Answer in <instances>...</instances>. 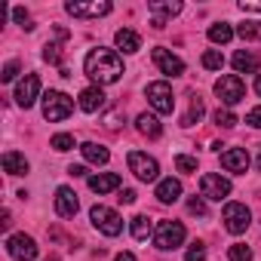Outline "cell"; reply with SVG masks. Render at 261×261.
I'll return each mask as SVG.
<instances>
[{
  "label": "cell",
  "mask_w": 261,
  "mask_h": 261,
  "mask_svg": "<svg viewBox=\"0 0 261 261\" xmlns=\"http://www.w3.org/2000/svg\"><path fill=\"white\" fill-rule=\"evenodd\" d=\"M83 71H86L98 86H108V83H117V80L123 77V62H120V56H117V53H111V49L98 46V49H92V53L86 56Z\"/></svg>",
  "instance_id": "6da1fadb"
},
{
  "label": "cell",
  "mask_w": 261,
  "mask_h": 261,
  "mask_svg": "<svg viewBox=\"0 0 261 261\" xmlns=\"http://www.w3.org/2000/svg\"><path fill=\"white\" fill-rule=\"evenodd\" d=\"M71 111H74V101H71L65 92H56V89H49V92L43 95V117H46L49 123L68 120V117H71Z\"/></svg>",
  "instance_id": "7a4b0ae2"
},
{
  "label": "cell",
  "mask_w": 261,
  "mask_h": 261,
  "mask_svg": "<svg viewBox=\"0 0 261 261\" xmlns=\"http://www.w3.org/2000/svg\"><path fill=\"white\" fill-rule=\"evenodd\" d=\"M154 243L160 252H172L185 243V224L181 221H160L157 224V233H154Z\"/></svg>",
  "instance_id": "3957f363"
},
{
  "label": "cell",
  "mask_w": 261,
  "mask_h": 261,
  "mask_svg": "<svg viewBox=\"0 0 261 261\" xmlns=\"http://www.w3.org/2000/svg\"><path fill=\"white\" fill-rule=\"evenodd\" d=\"M126 163H129V169H133V175H136L139 181H154V178L160 175L157 160H154V157H148V154H142V151H129Z\"/></svg>",
  "instance_id": "277c9868"
},
{
  "label": "cell",
  "mask_w": 261,
  "mask_h": 261,
  "mask_svg": "<svg viewBox=\"0 0 261 261\" xmlns=\"http://www.w3.org/2000/svg\"><path fill=\"white\" fill-rule=\"evenodd\" d=\"M89 218H92V224H95L105 237H117V233L123 230V218H120L114 209H108V206H92V209H89Z\"/></svg>",
  "instance_id": "5b68a950"
},
{
  "label": "cell",
  "mask_w": 261,
  "mask_h": 261,
  "mask_svg": "<svg viewBox=\"0 0 261 261\" xmlns=\"http://www.w3.org/2000/svg\"><path fill=\"white\" fill-rule=\"evenodd\" d=\"M215 95H218L224 105H237V101L246 98V86H243V80H240L237 74H224V77L215 83Z\"/></svg>",
  "instance_id": "8992f818"
},
{
  "label": "cell",
  "mask_w": 261,
  "mask_h": 261,
  "mask_svg": "<svg viewBox=\"0 0 261 261\" xmlns=\"http://www.w3.org/2000/svg\"><path fill=\"white\" fill-rule=\"evenodd\" d=\"M148 101H151V108H154V111H160V114H172V108H175L172 86H169V83H163V80L148 83Z\"/></svg>",
  "instance_id": "52a82bcc"
},
{
  "label": "cell",
  "mask_w": 261,
  "mask_h": 261,
  "mask_svg": "<svg viewBox=\"0 0 261 261\" xmlns=\"http://www.w3.org/2000/svg\"><path fill=\"white\" fill-rule=\"evenodd\" d=\"M249 224H252V212L246 203H227L224 206V227L230 233H246Z\"/></svg>",
  "instance_id": "ba28073f"
},
{
  "label": "cell",
  "mask_w": 261,
  "mask_h": 261,
  "mask_svg": "<svg viewBox=\"0 0 261 261\" xmlns=\"http://www.w3.org/2000/svg\"><path fill=\"white\" fill-rule=\"evenodd\" d=\"M200 191H203V197H206V200L221 203L224 197H230V181H227V178H221V175H215V172H206V175L200 178Z\"/></svg>",
  "instance_id": "9c48e42d"
},
{
  "label": "cell",
  "mask_w": 261,
  "mask_h": 261,
  "mask_svg": "<svg viewBox=\"0 0 261 261\" xmlns=\"http://www.w3.org/2000/svg\"><path fill=\"white\" fill-rule=\"evenodd\" d=\"M7 252L16 258V261H34L37 258V243L28 237V233H16L7 240Z\"/></svg>",
  "instance_id": "30bf717a"
},
{
  "label": "cell",
  "mask_w": 261,
  "mask_h": 261,
  "mask_svg": "<svg viewBox=\"0 0 261 261\" xmlns=\"http://www.w3.org/2000/svg\"><path fill=\"white\" fill-rule=\"evenodd\" d=\"M65 10L74 19H98V16L111 13V4H108V0H92V4H68Z\"/></svg>",
  "instance_id": "8fae6325"
},
{
  "label": "cell",
  "mask_w": 261,
  "mask_h": 261,
  "mask_svg": "<svg viewBox=\"0 0 261 261\" xmlns=\"http://www.w3.org/2000/svg\"><path fill=\"white\" fill-rule=\"evenodd\" d=\"M154 65H157L166 77H178V74H185V62H181L178 56H172L169 49H163V46L154 49Z\"/></svg>",
  "instance_id": "7c38bea8"
},
{
  "label": "cell",
  "mask_w": 261,
  "mask_h": 261,
  "mask_svg": "<svg viewBox=\"0 0 261 261\" xmlns=\"http://www.w3.org/2000/svg\"><path fill=\"white\" fill-rule=\"evenodd\" d=\"M37 92H40V77H37V74H28V77L16 86V101H19V108H31L34 98H37Z\"/></svg>",
  "instance_id": "4fadbf2b"
},
{
  "label": "cell",
  "mask_w": 261,
  "mask_h": 261,
  "mask_svg": "<svg viewBox=\"0 0 261 261\" xmlns=\"http://www.w3.org/2000/svg\"><path fill=\"white\" fill-rule=\"evenodd\" d=\"M221 166H224L227 172L243 175V172L249 169V154H246V148H230V151H224V154H221Z\"/></svg>",
  "instance_id": "5bb4252c"
},
{
  "label": "cell",
  "mask_w": 261,
  "mask_h": 261,
  "mask_svg": "<svg viewBox=\"0 0 261 261\" xmlns=\"http://www.w3.org/2000/svg\"><path fill=\"white\" fill-rule=\"evenodd\" d=\"M77 209H80L77 194H74L71 188H59V191H56V212H59L62 218H74Z\"/></svg>",
  "instance_id": "9a60e30c"
},
{
  "label": "cell",
  "mask_w": 261,
  "mask_h": 261,
  "mask_svg": "<svg viewBox=\"0 0 261 261\" xmlns=\"http://www.w3.org/2000/svg\"><path fill=\"white\" fill-rule=\"evenodd\" d=\"M120 188V175L117 172H98L89 178V191L95 194H108V191H117Z\"/></svg>",
  "instance_id": "2e32d148"
},
{
  "label": "cell",
  "mask_w": 261,
  "mask_h": 261,
  "mask_svg": "<svg viewBox=\"0 0 261 261\" xmlns=\"http://www.w3.org/2000/svg\"><path fill=\"white\" fill-rule=\"evenodd\" d=\"M101 105H105V92H101L98 86H86V89L80 92V108H83L86 114H95Z\"/></svg>",
  "instance_id": "e0dca14e"
},
{
  "label": "cell",
  "mask_w": 261,
  "mask_h": 261,
  "mask_svg": "<svg viewBox=\"0 0 261 261\" xmlns=\"http://www.w3.org/2000/svg\"><path fill=\"white\" fill-rule=\"evenodd\" d=\"M114 40H117V46H120L123 53H129V56L142 49V37H139L136 31H129V28H120V31L114 34Z\"/></svg>",
  "instance_id": "ac0fdd59"
},
{
  "label": "cell",
  "mask_w": 261,
  "mask_h": 261,
  "mask_svg": "<svg viewBox=\"0 0 261 261\" xmlns=\"http://www.w3.org/2000/svg\"><path fill=\"white\" fill-rule=\"evenodd\" d=\"M178 197H181V181L178 178H163L157 185V200L160 203H175Z\"/></svg>",
  "instance_id": "d6986e66"
},
{
  "label": "cell",
  "mask_w": 261,
  "mask_h": 261,
  "mask_svg": "<svg viewBox=\"0 0 261 261\" xmlns=\"http://www.w3.org/2000/svg\"><path fill=\"white\" fill-rule=\"evenodd\" d=\"M136 126H139V133L148 136V139H160V133H163V126H160V120L154 114H139Z\"/></svg>",
  "instance_id": "ffe728a7"
},
{
  "label": "cell",
  "mask_w": 261,
  "mask_h": 261,
  "mask_svg": "<svg viewBox=\"0 0 261 261\" xmlns=\"http://www.w3.org/2000/svg\"><path fill=\"white\" fill-rule=\"evenodd\" d=\"M80 151H83V157H86L89 163H95V166H105V163L111 160V151H108L105 145H95V142H86Z\"/></svg>",
  "instance_id": "44dd1931"
},
{
  "label": "cell",
  "mask_w": 261,
  "mask_h": 261,
  "mask_svg": "<svg viewBox=\"0 0 261 261\" xmlns=\"http://www.w3.org/2000/svg\"><path fill=\"white\" fill-rule=\"evenodd\" d=\"M4 169H7L10 175H25V172H28V160H25V154L7 151V154H4Z\"/></svg>",
  "instance_id": "7402d4cb"
},
{
  "label": "cell",
  "mask_w": 261,
  "mask_h": 261,
  "mask_svg": "<svg viewBox=\"0 0 261 261\" xmlns=\"http://www.w3.org/2000/svg\"><path fill=\"white\" fill-rule=\"evenodd\" d=\"M233 68H237L240 74H255V71H258V59H255L252 53L240 49V53L233 56Z\"/></svg>",
  "instance_id": "603a6c76"
},
{
  "label": "cell",
  "mask_w": 261,
  "mask_h": 261,
  "mask_svg": "<svg viewBox=\"0 0 261 261\" xmlns=\"http://www.w3.org/2000/svg\"><path fill=\"white\" fill-rule=\"evenodd\" d=\"M148 10L157 13V16H178L181 13V4H178V0H172V4H169V0H151Z\"/></svg>",
  "instance_id": "cb8c5ba5"
},
{
  "label": "cell",
  "mask_w": 261,
  "mask_h": 261,
  "mask_svg": "<svg viewBox=\"0 0 261 261\" xmlns=\"http://www.w3.org/2000/svg\"><path fill=\"white\" fill-rule=\"evenodd\" d=\"M206 114V105H203V98L200 95H194L191 98V111L185 114V120H181V126H194V123H200V117Z\"/></svg>",
  "instance_id": "d4e9b609"
},
{
  "label": "cell",
  "mask_w": 261,
  "mask_h": 261,
  "mask_svg": "<svg viewBox=\"0 0 261 261\" xmlns=\"http://www.w3.org/2000/svg\"><path fill=\"white\" fill-rule=\"evenodd\" d=\"M230 37H233V28L227 22H218V25L209 28V40L212 43H230Z\"/></svg>",
  "instance_id": "484cf974"
},
{
  "label": "cell",
  "mask_w": 261,
  "mask_h": 261,
  "mask_svg": "<svg viewBox=\"0 0 261 261\" xmlns=\"http://www.w3.org/2000/svg\"><path fill=\"white\" fill-rule=\"evenodd\" d=\"M133 237L136 240H148L151 237V218L148 215H136L133 218Z\"/></svg>",
  "instance_id": "4316f807"
},
{
  "label": "cell",
  "mask_w": 261,
  "mask_h": 261,
  "mask_svg": "<svg viewBox=\"0 0 261 261\" xmlns=\"http://www.w3.org/2000/svg\"><path fill=\"white\" fill-rule=\"evenodd\" d=\"M203 68H209V71H221V68H224V56H221L218 49H206V53H203Z\"/></svg>",
  "instance_id": "83f0119b"
},
{
  "label": "cell",
  "mask_w": 261,
  "mask_h": 261,
  "mask_svg": "<svg viewBox=\"0 0 261 261\" xmlns=\"http://www.w3.org/2000/svg\"><path fill=\"white\" fill-rule=\"evenodd\" d=\"M237 34H240L243 40H261V22H243V25L237 28Z\"/></svg>",
  "instance_id": "f1b7e54d"
},
{
  "label": "cell",
  "mask_w": 261,
  "mask_h": 261,
  "mask_svg": "<svg viewBox=\"0 0 261 261\" xmlns=\"http://www.w3.org/2000/svg\"><path fill=\"white\" fill-rule=\"evenodd\" d=\"M227 258H230V261H252V249H249L246 243H233V246L227 249Z\"/></svg>",
  "instance_id": "f546056e"
},
{
  "label": "cell",
  "mask_w": 261,
  "mask_h": 261,
  "mask_svg": "<svg viewBox=\"0 0 261 261\" xmlns=\"http://www.w3.org/2000/svg\"><path fill=\"white\" fill-rule=\"evenodd\" d=\"M120 123H126L123 108H114V111H108V114H105V126L111 129V133H114V129H120Z\"/></svg>",
  "instance_id": "4dcf8cb0"
},
{
  "label": "cell",
  "mask_w": 261,
  "mask_h": 261,
  "mask_svg": "<svg viewBox=\"0 0 261 261\" xmlns=\"http://www.w3.org/2000/svg\"><path fill=\"white\" fill-rule=\"evenodd\" d=\"M49 145H53L56 151H62V154H65V151H71V148H74V136L59 133V136H53V142H49Z\"/></svg>",
  "instance_id": "1f68e13d"
},
{
  "label": "cell",
  "mask_w": 261,
  "mask_h": 261,
  "mask_svg": "<svg viewBox=\"0 0 261 261\" xmlns=\"http://www.w3.org/2000/svg\"><path fill=\"white\" fill-rule=\"evenodd\" d=\"M175 169H178V172H197V157L178 154V157H175Z\"/></svg>",
  "instance_id": "d6a6232c"
},
{
  "label": "cell",
  "mask_w": 261,
  "mask_h": 261,
  "mask_svg": "<svg viewBox=\"0 0 261 261\" xmlns=\"http://www.w3.org/2000/svg\"><path fill=\"white\" fill-rule=\"evenodd\" d=\"M215 123H218L221 129H230V126H237V117H233L230 111H221V108H218V111H215Z\"/></svg>",
  "instance_id": "836d02e7"
},
{
  "label": "cell",
  "mask_w": 261,
  "mask_h": 261,
  "mask_svg": "<svg viewBox=\"0 0 261 261\" xmlns=\"http://www.w3.org/2000/svg\"><path fill=\"white\" fill-rule=\"evenodd\" d=\"M185 261H206V246H203V243H194V246L188 249Z\"/></svg>",
  "instance_id": "e575fe53"
},
{
  "label": "cell",
  "mask_w": 261,
  "mask_h": 261,
  "mask_svg": "<svg viewBox=\"0 0 261 261\" xmlns=\"http://www.w3.org/2000/svg\"><path fill=\"white\" fill-rule=\"evenodd\" d=\"M43 59H46V62H53V65H59V62H62V46H59V43H46Z\"/></svg>",
  "instance_id": "d590c367"
},
{
  "label": "cell",
  "mask_w": 261,
  "mask_h": 261,
  "mask_svg": "<svg viewBox=\"0 0 261 261\" xmlns=\"http://www.w3.org/2000/svg\"><path fill=\"white\" fill-rule=\"evenodd\" d=\"M16 74H19V62H7V68H4V74H0V80L10 83V80H16Z\"/></svg>",
  "instance_id": "8d00e7d4"
},
{
  "label": "cell",
  "mask_w": 261,
  "mask_h": 261,
  "mask_svg": "<svg viewBox=\"0 0 261 261\" xmlns=\"http://www.w3.org/2000/svg\"><path fill=\"white\" fill-rule=\"evenodd\" d=\"M188 209H191V212H194V215H206V212H209V209H206V203H203V200H200V197H194V200H191V203H188Z\"/></svg>",
  "instance_id": "74e56055"
},
{
  "label": "cell",
  "mask_w": 261,
  "mask_h": 261,
  "mask_svg": "<svg viewBox=\"0 0 261 261\" xmlns=\"http://www.w3.org/2000/svg\"><path fill=\"white\" fill-rule=\"evenodd\" d=\"M246 123L255 126V129H261V108H252V111L246 114Z\"/></svg>",
  "instance_id": "f35d334b"
},
{
  "label": "cell",
  "mask_w": 261,
  "mask_h": 261,
  "mask_svg": "<svg viewBox=\"0 0 261 261\" xmlns=\"http://www.w3.org/2000/svg\"><path fill=\"white\" fill-rule=\"evenodd\" d=\"M13 19H16L19 25H25V28H31V25H28V10H22V7H16V10H13Z\"/></svg>",
  "instance_id": "ab89813d"
},
{
  "label": "cell",
  "mask_w": 261,
  "mask_h": 261,
  "mask_svg": "<svg viewBox=\"0 0 261 261\" xmlns=\"http://www.w3.org/2000/svg\"><path fill=\"white\" fill-rule=\"evenodd\" d=\"M120 203H126V206H133V203H136V191H133V188H126V191L120 194Z\"/></svg>",
  "instance_id": "60d3db41"
},
{
  "label": "cell",
  "mask_w": 261,
  "mask_h": 261,
  "mask_svg": "<svg viewBox=\"0 0 261 261\" xmlns=\"http://www.w3.org/2000/svg\"><path fill=\"white\" fill-rule=\"evenodd\" d=\"M240 10H243V13H261V4H249V0H243Z\"/></svg>",
  "instance_id": "b9f144b4"
},
{
  "label": "cell",
  "mask_w": 261,
  "mask_h": 261,
  "mask_svg": "<svg viewBox=\"0 0 261 261\" xmlns=\"http://www.w3.org/2000/svg\"><path fill=\"white\" fill-rule=\"evenodd\" d=\"M68 172H71V175H74V178H80V175H86V166H71V169H68Z\"/></svg>",
  "instance_id": "7bdbcfd3"
},
{
  "label": "cell",
  "mask_w": 261,
  "mask_h": 261,
  "mask_svg": "<svg viewBox=\"0 0 261 261\" xmlns=\"http://www.w3.org/2000/svg\"><path fill=\"white\" fill-rule=\"evenodd\" d=\"M114 261H136V255H133V252H120Z\"/></svg>",
  "instance_id": "ee69618b"
},
{
  "label": "cell",
  "mask_w": 261,
  "mask_h": 261,
  "mask_svg": "<svg viewBox=\"0 0 261 261\" xmlns=\"http://www.w3.org/2000/svg\"><path fill=\"white\" fill-rule=\"evenodd\" d=\"M255 92H258V95H261V74H258V77H255Z\"/></svg>",
  "instance_id": "f6af8a7d"
},
{
  "label": "cell",
  "mask_w": 261,
  "mask_h": 261,
  "mask_svg": "<svg viewBox=\"0 0 261 261\" xmlns=\"http://www.w3.org/2000/svg\"><path fill=\"white\" fill-rule=\"evenodd\" d=\"M258 169H261V160H258Z\"/></svg>",
  "instance_id": "bcb514c9"
}]
</instances>
